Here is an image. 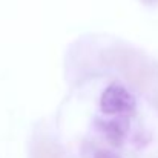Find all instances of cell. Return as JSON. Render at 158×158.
I'll use <instances>...</instances> for the list:
<instances>
[{
  "mask_svg": "<svg viewBox=\"0 0 158 158\" xmlns=\"http://www.w3.org/2000/svg\"><path fill=\"white\" fill-rule=\"evenodd\" d=\"M141 3H144V5H155L158 3V0H140Z\"/></svg>",
  "mask_w": 158,
  "mask_h": 158,
  "instance_id": "277c9868",
  "label": "cell"
},
{
  "mask_svg": "<svg viewBox=\"0 0 158 158\" xmlns=\"http://www.w3.org/2000/svg\"><path fill=\"white\" fill-rule=\"evenodd\" d=\"M97 127L100 129V132L106 137V140L112 144V146H121L127 131H129V120L124 115H118L117 118L112 120H97Z\"/></svg>",
  "mask_w": 158,
  "mask_h": 158,
  "instance_id": "7a4b0ae2",
  "label": "cell"
},
{
  "mask_svg": "<svg viewBox=\"0 0 158 158\" xmlns=\"http://www.w3.org/2000/svg\"><path fill=\"white\" fill-rule=\"evenodd\" d=\"M135 97L120 83H112L106 88L100 98V109L106 115H127L135 112Z\"/></svg>",
  "mask_w": 158,
  "mask_h": 158,
  "instance_id": "6da1fadb",
  "label": "cell"
},
{
  "mask_svg": "<svg viewBox=\"0 0 158 158\" xmlns=\"http://www.w3.org/2000/svg\"><path fill=\"white\" fill-rule=\"evenodd\" d=\"M94 158H121V157H118L117 154H114V152H110V151H100V152L95 154Z\"/></svg>",
  "mask_w": 158,
  "mask_h": 158,
  "instance_id": "3957f363",
  "label": "cell"
}]
</instances>
